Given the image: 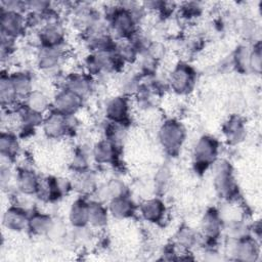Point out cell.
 I'll return each mask as SVG.
<instances>
[{
  "instance_id": "6da1fadb",
  "label": "cell",
  "mask_w": 262,
  "mask_h": 262,
  "mask_svg": "<svg viewBox=\"0 0 262 262\" xmlns=\"http://www.w3.org/2000/svg\"><path fill=\"white\" fill-rule=\"evenodd\" d=\"M184 132L182 126L175 121L166 122L160 130L162 144L169 150H176L182 143Z\"/></svg>"
},
{
  "instance_id": "7a4b0ae2",
  "label": "cell",
  "mask_w": 262,
  "mask_h": 262,
  "mask_svg": "<svg viewBox=\"0 0 262 262\" xmlns=\"http://www.w3.org/2000/svg\"><path fill=\"white\" fill-rule=\"evenodd\" d=\"M25 20L20 13L2 9L1 13V30L2 35L14 37L23 30Z\"/></svg>"
},
{
  "instance_id": "3957f363",
  "label": "cell",
  "mask_w": 262,
  "mask_h": 262,
  "mask_svg": "<svg viewBox=\"0 0 262 262\" xmlns=\"http://www.w3.org/2000/svg\"><path fill=\"white\" fill-rule=\"evenodd\" d=\"M80 104L81 96L70 89H66L60 92L55 99L56 111L63 115H70L74 113L80 106Z\"/></svg>"
},
{
  "instance_id": "277c9868",
  "label": "cell",
  "mask_w": 262,
  "mask_h": 262,
  "mask_svg": "<svg viewBox=\"0 0 262 262\" xmlns=\"http://www.w3.org/2000/svg\"><path fill=\"white\" fill-rule=\"evenodd\" d=\"M112 21L114 30L121 36H128L134 30V18L127 9H116L113 13Z\"/></svg>"
},
{
  "instance_id": "5b68a950",
  "label": "cell",
  "mask_w": 262,
  "mask_h": 262,
  "mask_svg": "<svg viewBox=\"0 0 262 262\" xmlns=\"http://www.w3.org/2000/svg\"><path fill=\"white\" fill-rule=\"evenodd\" d=\"M217 152V142L214 138L204 136L202 137L195 146V159L199 164H209L212 162Z\"/></svg>"
},
{
  "instance_id": "8992f818",
  "label": "cell",
  "mask_w": 262,
  "mask_h": 262,
  "mask_svg": "<svg viewBox=\"0 0 262 262\" xmlns=\"http://www.w3.org/2000/svg\"><path fill=\"white\" fill-rule=\"evenodd\" d=\"M193 72L185 64L179 66L172 74L171 84L178 92H186L193 84Z\"/></svg>"
},
{
  "instance_id": "52a82bcc",
  "label": "cell",
  "mask_w": 262,
  "mask_h": 262,
  "mask_svg": "<svg viewBox=\"0 0 262 262\" xmlns=\"http://www.w3.org/2000/svg\"><path fill=\"white\" fill-rule=\"evenodd\" d=\"M67 115H63L59 112L52 113L46 120H45V131L50 136H59L64 133L67 130Z\"/></svg>"
},
{
  "instance_id": "ba28073f",
  "label": "cell",
  "mask_w": 262,
  "mask_h": 262,
  "mask_svg": "<svg viewBox=\"0 0 262 262\" xmlns=\"http://www.w3.org/2000/svg\"><path fill=\"white\" fill-rule=\"evenodd\" d=\"M141 212L145 219L156 222L162 218L165 212V208L161 201L154 199V200H148L142 204Z\"/></svg>"
},
{
  "instance_id": "9c48e42d",
  "label": "cell",
  "mask_w": 262,
  "mask_h": 262,
  "mask_svg": "<svg viewBox=\"0 0 262 262\" xmlns=\"http://www.w3.org/2000/svg\"><path fill=\"white\" fill-rule=\"evenodd\" d=\"M27 221L29 220H27L25 212L18 208L9 209L4 215L5 225L13 230H20L23 227L26 226Z\"/></svg>"
},
{
  "instance_id": "30bf717a",
  "label": "cell",
  "mask_w": 262,
  "mask_h": 262,
  "mask_svg": "<svg viewBox=\"0 0 262 262\" xmlns=\"http://www.w3.org/2000/svg\"><path fill=\"white\" fill-rule=\"evenodd\" d=\"M17 185L24 193H34L39 189V182L35 174L28 170H23L18 173Z\"/></svg>"
},
{
  "instance_id": "8fae6325",
  "label": "cell",
  "mask_w": 262,
  "mask_h": 262,
  "mask_svg": "<svg viewBox=\"0 0 262 262\" xmlns=\"http://www.w3.org/2000/svg\"><path fill=\"white\" fill-rule=\"evenodd\" d=\"M127 110L128 105L127 102L124 98L122 97H117L114 98L107 105V116L116 121V122H121L127 117Z\"/></svg>"
},
{
  "instance_id": "7c38bea8",
  "label": "cell",
  "mask_w": 262,
  "mask_h": 262,
  "mask_svg": "<svg viewBox=\"0 0 262 262\" xmlns=\"http://www.w3.org/2000/svg\"><path fill=\"white\" fill-rule=\"evenodd\" d=\"M111 211L117 217H127L133 212V206L130 200L126 196H118L114 198L111 203Z\"/></svg>"
},
{
  "instance_id": "4fadbf2b",
  "label": "cell",
  "mask_w": 262,
  "mask_h": 262,
  "mask_svg": "<svg viewBox=\"0 0 262 262\" xmlns=\"http://www.w3.org/2000/svg\"><path fill=\"white\" fill-rule=\"evenodd\" d=\"M116 156V149L113 143L108 141L99 142L94 148V157L97 162L110 163L114 161Z\"/></svg>"
},
{
  "instance_id": "5bb4252c",
  "label": "cell",
  "mask_w": 262,
  "mask_h": 262,
  "mask_svg": "<svg viewBox=\"0 0 262 262\" xmlns=\"http://www.w3.org/2000/svg\"><path fill=\"white\" fill-rule=\"evenodd\" d=\"M72 223L77 226H82L88 221V205L83 201H78L73 204L71 210Z\"/></svg>"
},
{
  "instance_id": "9a60e30c",
  "label": "cell",
  "mask_w": 262,
  "mask_h": 262,
  "mask_svg": "<svg viewBox=\"0 0 262 262\" xmlns=\"http://www.w3.org/2000/svg\"><path fill=\"white\" fill-rule=\"evenodd\" d=\"M106 213L103 207L98 203L88 204V221L94 225H102L105 223Z\"/></svg>"
},
{
  "instance_id": "2e32d148",
  "label": "cell",
  "mask_w": 262,
  "mask_h": 262,
  "mask_svg": "<svg viewBox=\"0 0 262 262\" xmlns=\"http://www.w3.org/2000/svg\"><path fill=\"white\" fill-rule=\"evenodd\" d=\"M203 228L204 231L208 235H216L219 232L220 228V220L218 218L217 213L214 210L209 211L203 220Z\"/></svg>"
},
{
  "instance_id": "e0dca14e",
  "label": "cell",
  "mask_w": 262,
  "mask_h": 262,
  "mask_svg": "<svg viewBox=\"0 0 262 262\" xmlns=\"http://www.w3.org/2000/svg\"><path fill=\"white\" fill-rule=\"evenodd\" d=\"M1 100H2V104H10L11 102L14 101L15 96L17 95L13 84L11 82V79L8 77H4L2 76L1 78Z\"/></svg>"
},
{
  "instance_id": "ac0fdd59",
  "label": "cell",
  "mask_w": 262,
  "mask_h": 262,
  "mask_svg": "<svg viewBox=\"0 0 262 262\" xmlns=\"http://www.w3.org/2000/svg\"><path fill=\"white\" fill-rule=\"evenodd\" d=\"M59 55H60V52L59 50L56 49L55 46H47L43 48L39 57L41 67H44V68L53 67L57 62Z\"/></svg>"
},
{
  "instance_id": "d6986e66",
  "label": "cell",
  "mask_w": 262,
  "mask_h": 262,
  "mask_svg": "<svg viewBox=\"0 0 262 262\" xmlns=\"http://www.w3.org/2000/svg\"><path fill=\"white\" fill-rule=\"evenodd\" d=\"M28 223H29L30 227L32 228V230H34L36 232H39V233H42V232H45V231H49L51 226H52L50 218L48 216L41 215V214L34 215L28 221Z\"/></svg>"
},
{
  "instance_id": "ffe728a7",
  "label": "cell",
  "mask_w": 262,
  "mask_h": 262,
  "mask_svg": "<svg viewBox=\"0 0 262 262\" xmlns=\"http://www.w3.org/2000/svg\"><path fill=\"white\" fill-rule=\"evenodd\" d=\"M1 152L5 157H13L17 151L18 143L16 138L11 134L2 133L1 135Z\"/></svg>"
},
{
  "instance_id": "44dd1931",
  "label": "cell",
  "mask_w": 262,
  "mask_h": 262,
  "mask_svg": "<svg viewBox=\"0 0 262 262\" xmlns=\"http://www.w3.org/2000/svg\"><path fill=\"white\" fill-rule=\"evenodd\" d=\"M11 82L17 93V95H27L30 91V79L24 73H17L12 76Z\"/></svg>"
},
{
  "instance_id": "7402d4cb",
  "label": "cell",
  "mask_w": 262,
  "mask_h": 262,
  "mask_svg": "<svg viewBox=\"0 0 262 262\" xmlns=\"http://www.w3.org/2000/svg\"><path fill=\"white\" fill-rule=\"evenodd\" d=\"M243 125L242 122L238 119H231L226 124L225 127V133L228 138V140L236 142L241 139V136L243 134Z\"/></svg>"
},
{
  "instance_id": "603a6c76",
  "label": "cell",
  "mask_w": 262,
  "mask_h": 262,
  "mask_svg": "<svg viewBox=\"0 0 262 262\" xmlns=\"http://www.w3.org/2000/svg\"><path fill=\"white\" fill-rule=\"evenodd\" d=\"M46 104H47V100L43 94L39 92H32L28 95L27 106L30 107L31 110L40 113L42 110L46 107Z\"/></svg>"
}]
</instances>
